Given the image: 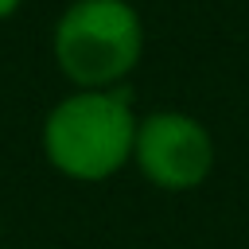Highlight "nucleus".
<instances>
[{"label":"nucleus","mask_w":249,"mask_h":249,"mask_svg":"<svg viewBox=\"0 0 249 249\" xmlns=\"http://www.w3.org/2000/svg\"><path fill=\"white\" fill-rule=\"evenodd\" d=\"M19 4H23V0H0V19H8V16L19 8Z\"/></svg>","instance_id":"20e7f679"},{"label":"nucleus","mask_w":249,"mask_h":249,"mask_svg":"<svg viewBox=\"0 0 249 249\" xmlns=\"http://www.w3.org/2000/svg\"><path fill=\"white\" fill-rule=\"evenodd\" d=\"M58 70L78 89H113L144 51V27L128 0H74L51 35Z\"/></svg>","instance_id":"f03ea898"},{"label":"nucleus","mask_w":249,"mask_h":249,"mask_svg":"<svg viewBox=\"0 0 249 249\" xmlns=\"http://www.w3.org/2000/svg\"><path fill=\"white\" fill-rule=\"evenodd\" d=\"M218 160L210 128L183 109H156L140 117L132 163L160 191H195L210 179Z\"/></svg>","instance_id":"7ed1b4c3"},{"label":"nucleus","mask_w":249,"mask_h":249,"mask_svg":"<svg viewBox=\"0 0 249 249\" xmlns=\"http://www.w3.org/2000/svg\"><path fill=\"white\" fill-rule=\"evenodd\" d=\"M0 233H4V226H0Z\"/></svg>","instance_id":"39448f33"},{"label":"nucleus","mask_w":249,"mask_h":249,"mask_svg":"<svg viewBox=\"0 0 249 249\" xmlns=\"http://www.w3.org/2000/svg\"><path fill=\"white\" fill-rule=\"evenodd\" d=\"M136 124L140 117L121 89H78L51 105L43 156L74 183H105L132 160Z\"/></svg>","instance_id":"f257e3e1"}]
</instances>
